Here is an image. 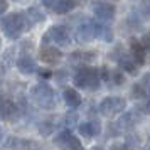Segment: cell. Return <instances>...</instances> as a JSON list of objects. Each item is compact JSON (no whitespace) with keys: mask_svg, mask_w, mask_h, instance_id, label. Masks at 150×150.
<instances>
[{"mask_svg":"<svg viewBox=\"0 0 150 150\" xmlns=\"http://www.w3.org/2000/svg\"><path fill=\"white\" fill-rule=\"evenodd\" d=\"M125 100L123 98H118V96H108L105 98L101 103H100V111L101 115L105 116H113V115H118L125 110Z\"/></svg>","mask_w":150,"mask_h":150,"instance_id":"cell-5","label":"cell"},{"mask_svg":"<svg viewBox=\"0 0 150 150\" xmlns=\"http://www.w3.org/2000/svg\"><path fill=\"white\" fill-rule=\"evenodd\" d=\"M0 24L8 39H19L25 30L30 29L27 19H25V14H21V12H14L10 15L2 17Z\"/></svg>","mask_w":150,"mask_h":150,"instance_id":"cell-1","label":"cell"},{"mask_svg":"<svg viewBox=\"0 0 150 150\" xmlns=\"http://www.w3.org/2000/svg\"><path fill=\"white\" fill-rule=\"evenodd\" d=\"M64 101H66V105L68 106H71V108H78L79 105H81V96H79V93L76 91V89L73 88H68L64 89Z\"/></svg>","mask_w":150,"mask_h":150,"instance_id":"cell-14","label":"cell"},{"mask_svg":"<svg viewBox=\"0 0 150 150\" xmlns=\"http://www.w3.org/2000/svg\"><path fill=\"white\" fill-rule=\"evenodd\" d=\"M110 79H111V81H115V84H122V83H123V76L120 74L118 71H115V73H111V74H110Z\"/></svg>","mask_w":150,"mask_h":150,"instance_id":"cell-21","label":"cell"},{"mask_svg":"<svg viewBox=\"0 0 150 150\" xmlns=\"http://www.w3.org/2000/svg\"><path fill=\"white\" fill-rule=\"evenodd\" d=\"M118 64H120V68L125 69V71L130 73V74H135L137 73V61H132V59L127 57V56L120 57V59H118Z\"/></svg>","mask_w":150,"mask_h":150,"instance_id":"cell-18","label":"cell"},{"mask_svg":"<svg viewBox=\"0 0 150 150\" xmlns=\"http://www.w3.org/2000/svg\"><path fill=\"white\" fill-rule=\"evenodd\" d=\"M95 150H103V149H95Z\"/></svg>","mask_w":150,"mask_h":150,"instance_id":"cell-28","label":"cell"},{"mask_svg":"<svg viewBox=\"0 0 150 150\" xmlns=\"http://www.w3.org/2000/svg\"><path fill=\"white\" fill-rule=\"evenodd\" d=\"M30 100L42 110H52L56 106V93L46 83H39L30 88Z\"/></svg>","mask_w":150,"mask_h":150,"instance_id":"cell-2","label":"cell"},{"mask_svg":"<svg viewBox=\"0 0 150 150\" xmlns=\"http://www.w3.org/2000/svg\"><path fill=\"white\" fill-rule=\"evenodd\" d=\"M39 57L46 64H57V62L61 61L62 52L56 46H44L41 49V52H39Z\"/></svg>","mask_w":150,"mask_h":150,"instance_id":"cell-9","label":"cell"},{"mask_svg":"<svg viewBox=\"0 0 150 150\" xmlns=\"http://www.w3.org/2000/svg\"><path fill=\"white\" fill-rule=\"evenodd\" d=\"M140 84V88L143 89V93H145V96H150V74H145L142 78V81L138 83Z\"/></svg>","mask_w":150,"mask_h":150,"instance_id":"cell-20","label":"cell"},{"mask_svg":"<svg viewBox=\"0 0 150 150\" xmlns=\"http://www.w3.org/2000/svg\"><path fill=\"white\" fill-rule=\"evenodd\" d=\"M74 7H76L74 0H54L51 8L57 14H66V12H71Z\"/></svg>","mask_w":150,"mask_h":150,"instance_id":"cell-15","label":"cell"},{"mask_svg":"<svg viewBox=\"0 0 150 150\" xmlns=\"http://www.w3.org/2000/svg\"><path fill=\"white\" fill-rule=\"evenodd\" d=\"M147 111H149V113H150V101L147 103Z\"/></svg>","mask_w":150,"mask_h":150,"instance_id":"cell-26","label":"cell"},{"mask_svg":"<svg viewBox=\"0 0 150 150\" xmlns=\"http://www.w3.org/2000/svg\"><path fill=\"white\" fill-rule=\"evenodd\" d=\"M0 46H2V37H0Z\"/></svg>","mask_w":150,"mask_h":150,"instance_id":"cell-27","label":"cell"},{"mask_svg":"<svg viewBox=\"0 0 150 150\" xmlns=\"http://www.w3.org/2000/svg\"><path fill=\"white\" fill-rule=\"evenodd\" d=\"M25 19H27V22H29V25L32 27L34 24H37V22H42L44 21V15H42V12H39L35 7H30L25 12Z\"/></svg>","mask_w":150,"mask_h":150,"instance_id":"cell-17","label":"cell"},{"mask_svg":"<svg viewBox=\"0 0 150 150\" xmlns=\"http://www.w3.org/2000/svg\"><path fill=\"white\" fill-rule=\"evenodd\" d=\"M142 44H143V47H145V51H150V34H145V35H143Z\"/></svg>","mask_w":150,"mask_h":150,"instance_id":"cell-22","label":"cell"},{"mask_svg":"<svg viewBox=\"0 0 150 150\" xmlns=\"http://www.w3.org/2000/svg\"><path fill=\"white\" fill-rule=\"evenodd\" d=\"M78 130H79V133L83 137H88L89 138V137H95L100 133V123L98 122H84L78 127Z\"/></svg>","mask_w":150,"mask_h":150,"instance_id":"cell-13","label":"cell"},{"mask_svg":"<svg viewBox=\"0 0 150 150\" xmlns=\"http://www.w3.org/2000/svg\"><path fill=\"white\" fill-rule=\"evenodd\" d=\"M93 59H95L93 52H74V54H71V61L74 62H89Z\"/></svg>","mask_w":150,"mask_h":150,"instance_id":"cell-19","label":"cell"},{"mask_svg":"<svg viewBox=\"0 0 150 150\" xmlns=\"http://www.w3.org/2000/svg\"><path fill=\"white\" fill-rule=\"evenodd\" d=\"M56 145L62 150H84L81 142L71 133V130H62L61 133L56 137Z\"/></svg>","mask_w":150,"mask_h":150,"instance_id":"cell-7","label":"cell"},{"mask_svg":"<svg viewBox=\"0 0 150 150\" xmlns=\"http://www.w3.org/2000/svg\"><path fill=\"white\" fill-rule=\"evenodd\" d=\"M130 47H132V54L135 57V61L138 64H143L145 62V47H143V44L140 41H137V39H130Z\"/></svg>","mask_w":150,"mask_h":150,"instance_id":"cell-12","label":"cell"},{"mask_svg":"<svg viewBox=\"0 0 150 150\" xmlns=\"http://www.w3.org/2000/svg\"><path fill=\"white\" fill-rule=\"evenodd\" d=\"M95 30H96V37H98V39H103V41H106V42L113 41V32H111V29H110L106 24L95 22Z\"/></svg>","mask_w":150,"mask_h":150,"instance_id":"cell-16","label":"cell"},{"mask_svg":"<svg viewBox=\"0 0 150 150\" xmlns=\"http://www.w3.org/2000/svg\"><path fill=\"white\" fill-rule=\"evenodd\" d=\"M4 76H5V66H4V62L0 61V83L4 79Z\"/></svg>","mask_w":150,"mask_h":150,"instance_id":"cell-24","label":"cell"},{"mask_svg":"<svg viewBox=\"0 0 150 150\" xmlns=\"http://www.w3.org/2000/svg\"><path fill=\"white\" fill-rule=\"evenodd\" d=\"M41 76L42 78H49L51 76V71H41Z\"/></svg>","mask_w":150,"mask_h":150,"instance_id":"cell-25","label":"cell"},{"mask_svg":"<svg viewBox=\"0 0 150 150\" xmlns=\"http://www.w3.org/2000/svg\"><path fill=\"white\" fill-rule=\"evenodd\" d=\"M44 41H51L56 46L64 47V46H69L71 44V34H69V30L66 27L54 25V27H51L47 30V34L44 35Z\"/></svg>","mask_w":150,"mask_h":150,"instance_id":"cell-4","label":"cell"},{"mask_svg":"<svg viewBox=\"0 0 150 150\" xmlns=\"http://www.w3.org/2000/svg\"><path fill=\"white\" fill-rule=\"evenodd\" d=\"M17 69L24 74H32V73L37 71V66H35L34 59L30 56H22V57L17 59Z\"/></svg>","mask_w":150,"mask_h":150,"instance_id":"cell-11","label":"cell"},{"mask_svg":"<svg viewBox=\"0 0 150 150\" xmlns=\"http://www.w3.org/2000/svg\"><path fill=\"white\" fill-rule=\"evenodd\" d=\"M95 37H96V30H95V22L93 21H83L76 27V39L79 42H89Z\"/></svg>","mask_w":150,"mask_h":150,"instance_id":"cell-8","label":"cell"},{"mask_svg":"<svg viewBox=\"0 0 150 150\" xmlns=\"http://www.w3.org/2000/svg\"><path fill=\"white\" fill-rule=\"evenodd\" d=\"M74 84L84 89H98L100 86V73L95 68H79L74 74Z\"/></svg>","mask_w":150,"mask_h":150,"instance_id":"cell-3","label":"cell"},{"mask_svg":"<svg viewBox=\"0 0 150 150\" xmlns=\"http://www.w3.org/2000/svg\"><path fill=\"white\" fill-rule=\"evenodd\" d=\"M7 8H8V2L7 0H0V14L7 12Z\"/></svg>","mask_w":150,"mask_h":150,"instance_id":"cell-23","label":"cell"},{"mask_svg":"<svg viewBox=\"0 0 150 150\" xmlns=\"http://www.w3.org/2000/svg\"><path fill=\"white\" fill-rule=\"evenodd\" d=\"M19 115H21V111L17 108V105L10 98L0 93V118L5 122H15Z\"/></svg>","mask_w":150,"mask_h":150,"instance_id":"cell-6","label":"cell"},{"mask_svg":"<svg viewBox=\"0 0 150 150\" xmlns=\"http://www.w3.org/2000/svg\"><path fill=\"white\" fill-rule=\"evenodd\" d=\"M93 12H95V15L100 21H111L113 15H115V7L111 4L101 2V4H96L93 7Z\"/></svg>","mask_w":150,"mask_h":150,"instance_id":"cell-10","label":"cell"}]
</instances>
